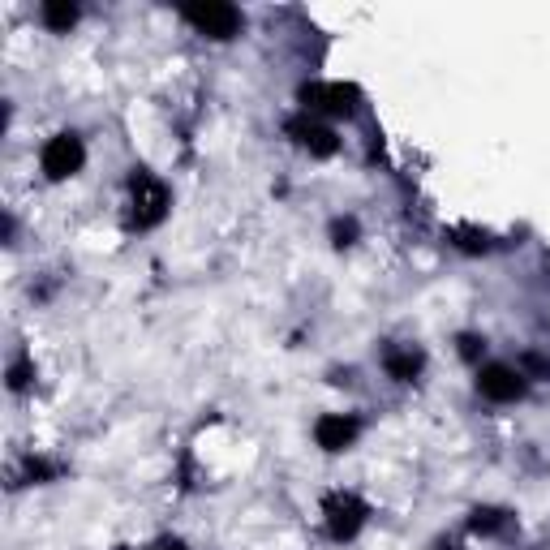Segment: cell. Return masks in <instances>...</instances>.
Returning a JSON list of instances; mask_svg holds the SVG:
<instances>
[{
    "label": "cell",
    "mask_w": 550,
    "mask_h": 550,
    "mask_svg": "<svg viewBox=\"0 0 550 550\" xmlns=\"http://www.w3.org/2000/svg\"><path fill=\"white\" fill-rule=\"evenodd\" d=\"M460 353H465V357L473 361L477 353H482V340H477V336H460Z\"/></svg>",
    "instance_id": "14"
},
{
    "label": "cell",
    "mask_w": 550,
    "mask_h": 550,
    "mask_svg": "<svg viewBox=\"0 0 550 550\" xmlns=\"http://www.w3.org/2000/svg\"><path fill=\"white\" fill-rule=\"evenodd\" d=\"M469 525H473V533H499L503 525H508V512H499V508H477Z\"/></svg>",
    "instance_id": "11"
},
{
    "label": "cell",
    "mask_w": 550,
    "mask_h": 550,
    "mask_svg": "<svg viewBox=\"0 0 550 550\" xmlns=\"http://www.w3.org/2000/svg\"><path fill=\"white\" fill-rule=\"evenodd\" d=\"M151 550H185V542H177V538H164V542H155Z\"/></svg>",
    "instance_id": "15"
},
{
    "label": "cell",
    "mask_w": 550,
    "mask_h": 550,
    "mask_svg": "<svg viewBox=\"0 0 550 550\" xmlns=\"http://www.w3.org/2000/svg\"><path fill=\"white\" fill-rule=\"evenodd\" d=\"M383 366H387V374H392V379H400V383H413L417 374H422L426 357L417 353V349H387V353H383Z\"/></svg>",
    "instance_id": "9"
},
{
    "label": "cell",
    "mask_w": 550,
    "mask_h": 550,
    "mask_svg": "<svg viewBox=\"0 0 550 550\" xmlns=\"http://www.w3.org/2000/svg\"><path fill=\"white\" fill-rule=\"evenodd\" d=\"M357 434H361V422L349 413H327V417H318V426H314V439L323 452H344V447H353Z\"/></svg>",
    "instance_id": "7"
},
{
    "label": "cell",
    "mask_w": 550,
    "mask_h": 550,
    "mask_svg": "<svg viewBox=\"0 0 550 550\" xmlns=\"http://www.w3.org/2000/svg\"><path fill=\"white\" fill-rule=\"evenodd\" d=\"M129 190H134V224H138V228H155V224L168 215V190H164V181H155L147 168L134 172Z\"/></svg>",
    "instance_id": "1"
},
{
    "label": "cell",
    "mask_w": 550,
    "mask_h": 550,
    "mask_svg": "<svg viewBox=\"0 0 550 550\" xmlns=\"http://www.w3.org/2000/svg\"><path fill=\"white\" fill-rule=\"evenodd\" d=\"M323 516H327V533L336 542H349L361 533V525H366V503H361L357 495H331L323 503Z\"/></svg>",
    "instance_id": "3"
},
{
    "label": "cell",
    "mask_w": 550,
    "mask_h": 550,
    "mask_svg": "<svg viewBox=\"0 0 550 550\" xmlns=\"http://www.w3.org/2000/svg\"><path fill=\"white\" fill-rule=\"evenodd\" d=\"M288 134H293L310 155H336V134H331L327 125H318V121L297 117V121H288Z\"/></svg>",
    "instance_id": "8"
},
{
    "label": "cell",
    "mask_w": 550,
    "mask_h": 550,
    "mask_svg": "<svg viewBox=\"0 0 550 550\" xmlns=\"http://www.w3.org/2000/svg\"><path fill=\"white\" fill-rule=\"evenodd\" d=\"M357 91L344 82H310L301 86V104H306L310 112H336V117H349V112H357Z\"/></svg>",
    "instance_id": "4"
},
{
    "label": "cell",
    "mask_w": 550,
    "mask_h": 550,
    "mask_svg": "<svg viewBox=\"0 0 550 550\" xmlns=\"http://www.w3.org/2000/svg\"><path fill=\"white\" fill-rule=\"evenodd\" d=\"M331 237H336V245H353L357 224L353 220H336V224H331Z\"/></svg>",
    "instance_id": "13"
},
{
    "label": "cell",
    "mask_w": 550,
    "mask_h": 550,
    "mask_svg": "<svg viewBox=\"0 0 550 550\" xmlns=\"http://www.w3.org/2000/svg\"><path fill=\"white\" fill-rule=\"evenodd\" d=\"M26 383H31V366H26V357H22V361H13V370H9V387L22 392Z\"/></svg>",
    "instance_id": "12"
},
{
    "label": "cell",
    "mask_w": 550,
    "mask_h": 550,
    "mask_svg": "<svg viewBox=\"0 0 550 550\" xmlns=\"http://www.w3.org/2000/svg\"><path fill=\"white\" fill-rule=\"evenodd\" d=\"M185 22L194 26V31L211 35V39H233L241 31V13L233 5H220V0H207V5H185Z\"/></svg>",
    "instance_id": "2"
},
{
    "label": "cell",
    "mask_w": 550,
    "mask_h": 550,
    "mask_svg": "<svg viewBox=\"0 0 550 550\" xmlns=\"http://www.w3.org/2000/svg\"><path fill=\"white\" fill-rule=\"evenodd\" d=\"M477 392L495 404H512V400L525 396V374L512 370V366H486L477 374Z\"/></svg>",
    "instance_id": "6"
},
{
    "label": "cell",
    "mask_w": 550,
    "mask_h": 550,
    "mask_svg": "<svg viewBox=\"0 0 550 550\" xmlns=\"http://www.w3.org/2000/svg\"><path fill=\"white\" fill-rule=\"evenodd\" d=\"M82 159H86L82 138H74V134H56L48 147H43V172H48L52 181H65V177H74V172L82 168Z\"/></svg>",
    "instance_id": "5"
},
{
    "label": "cell",
    "mask_w": 550,
    "mask_h": 550,
    "mask_svg": "<svg viewBox=\"0 0 550 550\" xmlns=\"http://www.w3.org/2000/svg\"><path fill=\"white\" fill-rule=\"evenodd\" d=\"M43 22H48L52 31H69V26L78 22V5H69V0H48V5H43Z\"/></svg>",
    "instance_id": "10"
}]
</instances>
